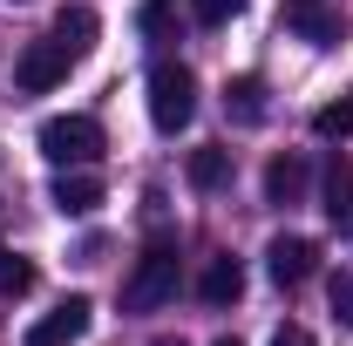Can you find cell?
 I'll return each instance as SVG.
<instances>
[{
	"instance_id": "6da1fadb",
	"label": "cell",
	"mask_w": 353,
	"mask_h": 346,
	"mask_svg": "<svg viewBox=\"0 0 353 346\" xmlns=\"http://www.w3.org/2000/svg\"><path fill=\"white\" fill-rule=\"evenodd\" d=\"M170 299H176V238L157 231V238L143 245V258H136L130 285H123V305H130V312H163Z\"/></svg>"
},
{
	"instance_id": "7a4b0ae2",
	"label": "cell",
	"mask_w": 353,
	"mask_h": 346,
	"mask_svg": "<svg viewBox=\"0 0 353 346\" xmlns=\"http://www.w3.org/2000/svg\"><path fill=\"white\" fill-rule=\"evenodd\" d=\"M190 116H197V75L183 61H157L150 68V123L163 136H176L190 130Z\"/></svg>"
},
{
	"instance_id": "3957f363",
	"label": "cell",
	"mask_w": 353,
	"mask_h": 346,
	"mask_svg": "<svg viewBox=\"0 0 353 346\" xmlns=\"http://www.w3.org/2000/svg\"><path fill=\"white\" fill-rule=\"evenodd\" d=\"M41 156L54 170H88L102 156V123L95 116H48L41 123Z\"/></svg>"
},
{
	"instance_id": "277c9868",
	"label": "cell",
	"mask_w": 353,
	"mask_h": 346,
	"mask_svg": "<svg viewBox=\"0 0 353 346\" xmlns=\"http://www.w3.org/2000/svg\"><path fill=\"white\" fill-rule=\"evenodd\" d=\"M68 61H75V54L54 41V34H48V41H28V48H21V61H14V82L28 88V95H48V88L68 75Z\"/></svg>"
},
{
	"instance_id": "5b68a950",
	"label": "cell",
	"mask_w": 353,
	"mask_h": 346,
	"mask_svg": "<svg viewBox=\"0 0 353 346\" xmlns=\"http://www.w3.org/2000/svg\"><path fill=\"white\" fill-rule=\"evenodd\" d=\"M265 272H272V285H285V292H292V285H306L312 272H319V245L285 231V238H272V245H265Z\"/></svg>"
},
{
	"instance_id": "8992f818",
	"label": "cell",
	"mask_w": 353,
	"mask_h": 346,
	"mask_svg": "<svg viewBox=\"0 0 353 346\" xmlns=\"http://www.w3.org/2000/svg\"><path fill=\"white\" fill-rule=\"evenodd\" d=\"M88 326H95V305L75 292V299H61V305H54L48 319H34V326H28V346H75Z\"/></svg>"
},
{
	"instance_id": "52a82bcc",
	"label": "cell",
	"mask_w": 353,
	"mask_h": 346,
	"mask_svg": "<svg viewBox=\"0 0 353 346\" xmlns=\"http://www.w3.org/2000/svg\"><path fill=\"white\" fill-rule=\"evenodd\" d=\"M95 204H102V176L95 170H61L54 176V211L61 217H88Z\"/></svg>"
},
{
	"instance_id": "ba28073f",
	"label": "cell",
	"mask_w": 353,
	"mask_h": 346,
	"mask_svg": "<svg viewBox=\"0 0 353 346\" xmlns=\"http://www.w3.org/2000/svg\"><path fill=\"white\" fill-rule=\"evenodd\" d=\"M238 292H245V265L231 258V252H218V258L204 265V278H197V299L204 305H238Z\"/></svg>"
},
{
	"instance_id": "9c48e42d",
	"label": "cell",
	"mask_w": 353,
	"mask_h": 346,
	"mask_svg": "<svg viewBox=\"0 0 353 346\" xmlns=\"http://www.w3.org/2000/svg\"><path fill=\"white\" fill-rule=\"evenodd\" d=\"M319 197H326V217H333V231H347V238H353V163H347V156H333V163H326V183H319Z\"/></svg>"
},
{
	"instance_id": "30bf717a",
	"label": "cell",
	"mask_w": 353,
	"mask_h": 346,
	"mask_svg": "<svg viewBox=\"0 0 353 346\" xmlns=\"http://www.w3.org/2000/svg\"><path fill=\"white\" fill-rule=\"evenodd\" d=\"M285 28H292L299 41H312V48H333V41H340V14H333V7H319V0L285 7Z\"/></svg>"
},
{
	"instance_id": "8fae6325",
	"label": "cell",
	"mask_w": 353,
	"mask_h": 346,
	"mask_svg": "<svg viewBox=\"0 0 353 346\" xmlns=\"http://www.w3.org/2000/svg\"><path fill=\"white\" fill-rule=\"evenodd\" d=\"M224 116L245 123V130L265 123V82H259V75H231V82H224Z\"/></svg>"
},
{
	"instance_id": "7c38bea8",
	"label": "cell",
	"mask_w": 353,
	"mask_h": 346,
	"mask_svg": "<svg viewBox=\"0 0 353 346\" xmlns=\"http://www.w3.org/2000/svg\"><path fill=\"white\" fill-rule=\"evenodd\" d=\"M265 197H272V204H299V197H306V156H292V150L272 156V163H265Z\"/></svg>"
},
{
	"instance_id": "4fadbf2b",
	"label": "cell",
	"mask_w": 353,
	"mask_h": 346,
	"mask_svg": "<svg viewBox=\"0 0 353 346\" xmlns=\"http://www.w3.org/2000/svg\"><path fill=\"white\" fill-rule=\"evenodd\" d=\"M95 34H102V21H95V7H61V14H54V41L68 48L75 61H82L88 48H95Z\"/></svg>"
},
{
	"instance_id": "5bb4252c",
	"label": "cell",
	"mask_w": 353,
	"mask_h": 346,
	"mask_svg": "<svg viewBox=\"0 0 353 346\" xmlns=\"http://www.w3.org/2000/svg\"><path fill=\"white\" fill-rule=\"evenodd\" d=\"M190 190H224V176H231V150H218V143H204V150H190Z\"/></svg>"
},
{
	"instance_id": "9a60e30c",
	"label": "cell",
	"mask_w": 353,
	"mask_h": 346,
	"mask_svg": "<svg viewBox=\"0 0 353 346\" xmlns=\"http://www.w3.org/2000/svg\"><path fill=\"white\" fill-rule=\"evenodd\" d=\"M312 136H326V143H347V136H353V95L326 102V109H312Z\"/></svg>"
},
{
	"instance_id": "2e32d148",
	"label": "cell",
	"mask_w": 353,
	"mask_h": 346,
	"mask_svg": "<svg viewBox=\"0 0 353 346\" xmlns=\"http://www.w3.org/2000/svg\"><path fill=\"white\" fill-rule=\"evenodd\" d=\"M21 292H34V265L0 245V299H21Z\"/></svg>"
},
{
	"instance_id": "e0dca14e",
	"label": "cell",
	"mask_w": 353,
	"mask_h": 346,
	"mask_svg": "<svg viewBox=\"0 0 353 346\" xmlns=\"http://www.w3.org/2000/svg\"><path fill=\"white\" fill-rule=\"evenodd\" d=\"M136 28H143L150 41H176V7L170 0H143V7H136Z\"/></svg>"
},
{
	"instance_id": "ac0fdd59",
	"label": "cell",
	"mask_w": 353,
	"mask_h": 346,
	"mask_svg": "<svg viewBox=\"0 0 353 346\" xmlns=\"http://www.w3.org/2000/svg\"><path fill=\"white\" fill-rule=\"evenodd\" d=\"M190 14H197L204 28H224V21H238V14H245V0H190Z\"/></svg>"
},
{
	"instance_id": "d6986e66",
	"label": "cell",
	"mask_w": 353,
	"mask_h": 346,
	"mask_svg": "<svg viewBox=\"0 0 353 346\" xmlns=\"http://www.w3.org/2000/svg\"><path fill=\"white\" fill-rule=\"evenodd\" d=\"M326 299H333V319H340V326H353V272H333Z\"/></svg>"
},
{
	"instance_id": "ffe728a7",
	"label": "cell",
	"mask_w": 353,
	"mask_h": 346,
	"mask_svg": "<svg viewBox=\"0 0 353 346\" xmlns=\"http://www.w3.org/2000/svg\"><path fill=\"white\" fill-rule=\"evenodd\" d=\"M272 346H312V333H306V326H279V333H272Z\"/></svg>"
},
{
	"instance_id": "44dd1931",
	"label": "cell",
	"mask_w": 353,
	"mask_h": 346,
	"mask_svg": "<svg viewBox=\"0 0 353 346\" xmlns=\"http://www.w3.org/2000/svg\"><path fill=\"white\" fill-rule=\"evenodd\" d=\"M285 7H306V0H285Z\"/></svg>"
},
{
	"instance_id": "7402d4cb",
	"label": "cell",
	"mask_w": 353,
	"mask_h": 346,
	"mask_svg": "<svg viewBox=\"0 0 353 346\" xmlns=\"http://www.w3.org/2000/svg\"><path fill=\"white\" fill-rule=\"evenodd\" d=\"M218 346H238V340H218Z\"/></svg>"
}]
</instances>
